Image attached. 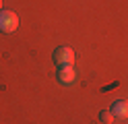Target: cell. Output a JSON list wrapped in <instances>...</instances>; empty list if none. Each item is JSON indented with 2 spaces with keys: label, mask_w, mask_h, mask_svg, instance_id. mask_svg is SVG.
I'll use <instances>...</instances> for the list:
<instances>
[{
  "label": "cell",
  "mask_w": 128,
  "mask_h": 124,
  "mask_svg": "<svg viewBox=\"0 0 128 124\" xmlns=\"http://www.w3.org/2000/svg\"><path fill=\"white\" fill-rule=\"evenodd\" d=\"M56 79H58V83H62V85H70V83H74L76 79V70L74 66H58V74H56Z\"/></svg>",
  "instance_id": "3957f363"
},
{
  "label": "cell",
  "mask_w": 128,
  "mask_h": 124,
  "mask_svg": "<svg viewBox=\"0 0 128 124\" xmlns=\"http://www.w3.org/2000/svg\"><path fill=\"white\" fill-rule=\"evenodd\" d=\"M52 58H54V62L58 66H70L74 62V52H72V48H68V46H60V48L54 50Z\"/></svg>",
  "instance_id": "7a4b0ae2"
},
{
  "label": "cell",
  "mask_w": 128,
  "mask_h": 124,
  "mask_svg": "<svg viewBox=\"0 0 128 124\" xmlns=\"http://www.w3.org/2000/svg\"><path fill=\"white\" fill-rule=\"evenodd\" d=\"M0 11H2V0H0Z\"/></svg>",
  "instance_id": "8992f818"
},
{
  "label": "cell",
  "mask_w": 128,
  "mask_h": 124,
  "mask_svg": "<svg viewBox=\"0 0 128 124\" xmlns=\"http://www.w3.org/2000/svg\"><path fill=\"white\" fill-rule=\"evenodd\" d=\"M19 29V17L12 11H0V31L2 33H12Z\"/></svg>",
  "instance_id": "6da1fadb"
},
{
  "label": "cell",
  "mask_w": 128,
  "mask_h": 124,
  "mask_svg": "<svg viewBox=\"0 0 128 124\" xmlns=\"http://www.w3.org/2000/svg\"><path fill=\"white\" fill-rule=\"evenodd\" d=\"M99 122H103V124L114 122V114H112V110H101L99 112Z\"/></svg>",
  "instance_id": "5b68a950"
},
{
  "label": "cell",
  "mask_w": 128,
  "mask_h": 124,
  "mask_svg": "<svg viewBox=\"0 0 128 124\" xmlns=\"http://www.w3.org/2000/svg\"><path fill=\"white\" fill-rule=\"evenodd\" d=\"M112 114H114V118H128V101L126 99H118V101H114V105H112Z\"/></svg>",
  "instance_id": "277c9868"
}]
</instances>
